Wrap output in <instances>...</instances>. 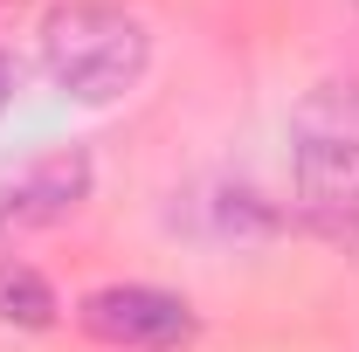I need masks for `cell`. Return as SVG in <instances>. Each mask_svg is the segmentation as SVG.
Segmentation results:
<instances>
[{
  "instance_id": "6da1fadb",
  "label": "cell",
  "mask_w": 359,
  "mask_h": 352,
  "mask_svg": "<svg viewBox=\"0 0 359 352\" xmlns=\"http://www.w3.org/2000/svg\"><path fill=\"white\" fill-rule=\"evenodd\" d=\"M290 180L297 215L325 242L359 235V76H325L290 111Z\"/></svg>"
},
{
  "instance_id": "7a4b0ae2",
  "label": "cell",
  "mask_w": 359,
  "mask_h": 352,
  "mask_svg": "<svg viewBox=\"0 0 359 352\" xmlns=\"http://www.w3.org/2000/svg\"><path fill=\"white\" fill-rule=\"evenodd\" d=\"M145 62H152V35L118 0H69L42 21V69L76 104H118L145 76Z\"/></svg>"
},
{
  "instance_id": "3957f363",
  "label": "cell",
  "mask_w": 359,
  "mask_h": 352,
  "mask_svg": "<svg viewBox=\"0 0 359 352\" xmlns=\"http://www.w3.org/2000/svg\"><path fill=\"white\" fill-rule=\"evenodd\" d=\"M76 325L118 352H180L201 332L194 304L173 297V290H152V283H104V290H90L76 304Z\"/></svg>"
},
{
  "instance_id": "277c9868",
  "label": "cell",
  "mask_w": 359,
  "mask_h": 352,
  "mask_svg": "<svg viewBox=\"0 0 359 352\" xmlns=\"http://www.w3.org/2000/svg\"><path fill=\"white\" fill-rule=\"evenodd\" d=\"M83 194H90V159L83 152H55L42 166H28L21 180H7L0 187V249L21 242V235H35V228L69 221V208Z\"/></svg>"
},
{
  "instance_id": "5b68a950",
  "label": "cell",
  "mask_w": 359,
  "mask_h": 352,
  "mask_svg": "<svg viewBox=\"0 0 359 352\" xmlns=\"http://www.w3.org/2000/svg\"><path fill=\"white\" fill-rule=\"evenodd\" d=\"M0 318H7V325L42 332L48 318H55V290H48L28 263H0Z\"/></svg>"
},
{
  "instance_id": "8992f818",
  "label": "cell",
  "mask_w": 359,
  "mask_h": 352,
  "mask_svg": "<svg viewBox=\"0 0 359 352\" xmlns=\"http://www.w3.org/2000/svg\"><path fill=\"white\" fill-rule=\"evenodd\" d=\"M0 104H7V62H0Z\"/></svg>"
}]
</instances>
